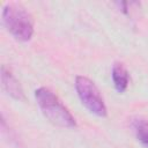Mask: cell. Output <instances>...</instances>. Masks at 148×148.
Segmentation results:
<instances>
[{
	"instance_id": "6da1fadb",
	"label": "cell",
	"mask_w": 148,
	"mask_h": 148,
	"mask_svg": "<svg viewBox=\"0 0 148 148\" xmlns=\"http://www.w3.org/2000/svg\"><path fill=\"white\" fill-rule=\"evenodd\" d=\"M35 98L43 114L54 125L60 127L73 128L76 126L75 118L69 110L61 103L53 91L45 87H40L35 90Z\"/></svg>"
},
{
	"instance_id": "7a4b0ae2",
	"label": "cell",
	"mask_w": 148,
	"mask_h": 148,
	"mask_svg": "<svg viewBox=\"0 0 148 148\" xmlns=\"http://www.w3.org/2000/svg\"><path fill=\"white\" fill-rule=\"evenodd\" d=\"M2 22L6 29L17 40L28 42L34 35L32 18L20 5H6L2 9Z\"/></svg>"
},
{
	"instance_id": "3957f363",
	"label": "cell",
	"mask_w": 148,
	"mask_h": 148,
	"mask_svg": "<svg viewBox=\"0 0 148 148\" xmlns=\"http://www.w3.org/2000/svg\"><path fill=\"white\" fill-rule=\"evenodd\" d=\"M75 89L79 98L86 105V108L99 117H105L108 113L105 103L103 97L99 94V90L95 86V83L86 76H76L75 77Z\"/></svg>"
},
{
	"instance_id": "277c9868",
	"label": "cell",
	"mask_w": 148,
	"mask_h": 148,
	"mask_svg": "<svg viewBox=\"0 0 148 148\" xmlns=\"http://www.w3.org/2000/svg\"><path fill=\"white\" fill-rule=\"evenodd\" d=\"M1 83H2V88L6 90V92L9 96H12L13 98L18 99V101L24 98L23 89H22L20 82L13 75L12 71L9 68H7L5 65L1 66Z\"/></svg>"
},
{
	"instance_id": "5b68a950",
	"label": "cell",
	"mask_w": 148,
	"mask_h": 148,
	"mask_svg": "<svg viewBox=\"0 0 148 148\" xmlns=\"http://www.w3.org/2000/svg\"><path fill=\"white\" fill-rule=\"evenodd\" d=\"M112 81L118 92H124L127 89L130 82L128 72L121 62H114L112 67Z\"/></svg>"
},
{
	"instance_id": "8992f818",
	"label": "cell",
	"mask_w": 148,
	"mask_h": 148,
	"mask_svg": "<svg viewBox=\"0 0 148 148\" xmlns=\"http://www.w3.org/2000/svg\"><path fill=\"white\" fill-rule=\"evenodd\" d=\"M131 126L135 134L136 140L145 147L148 148V120L141 117L132 119Z\"/></svg>"
}]
</instances>
